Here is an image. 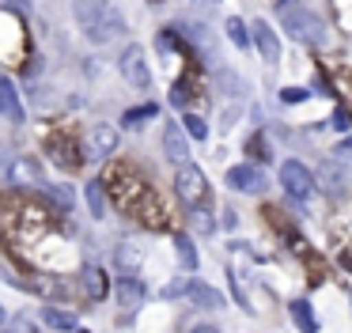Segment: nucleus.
<instances>
[{"label":"nucleus","mask_w":352,"mask_h":333,"mask_svg":"<svg viewBox=\"0 0 352 333\" xmlns=\"http://www.w3.org/2000/svg\"><path fill=\"white\" fill-rule=\"evenodd\" d=\"M107 182H110V189H114L118 208L133 212V216H137L144 227H155V231H163V227L170 224V216H167V208H163V201L155 197V189L148 186V182L140 178L133 166H114Z\"/></svg>","instance_id":"obj_1"},{"label":"nucleus","mask_w":352,"mask_h":333,"mask_svg":"<svg viewBox=\"0 0 352 333\" xmlns=\"http://www.w3.org/2000/svg\"><path fill=\"white\" fill-rule=\"evenodd\" d=\"M276 15H280V27L292 38H299V42H311V45L326 42V23L311 8L299 4V0H276Z\"/></svg>","instance_id":"obj_2"},{"label":"nucleus","mask_w":352,"mask_h":333,"mask_svg":"<svg viewBox=\"0 0 352 333\" xmlns=\"http://www.w3.org/2000/svg\"><path fill=\"white\" fill-rule=\"evenodd\" d=\"M175 193L182 197L186 208H197V204H205V197H208L205 171H201L197 163H178V171H175Z\"/></svg>","instance_id":"obj_3"},{"label":"nucleus","mask_w":352,"mask_h":333,"mask_svg":"<svg viewBox=\"0 0 352 333\" xmlns=\"http://www.w3.org/2000/svg\"><path fill=\"white\" fill-rule=\"evenodd\" d=\"M276 178H280V189L292 197V201H311L314 197V171L303 166L299 159H284Z\"/></svg>","instance_id":"obj_4"},{"label":"nucleus","mask_w":352,"mask_h":333,"mask_svg":"<svg viewBox=\"0 0 352 333\" xmlns=\"http://www.w3.org/2000/svg\"><path fill=\"white\" fill-rule=\"evenodd\" d=\"M118 68H122V76L133 83V87H148L152 83V68H148V57H144V45H125L122 57H118Z\"/></svg>","instance_id":"obj_5"},{"label":"nucleus","mask_w":352,"mask_h":333,"mask_svg":"<svg viewBox=\"0 0 352 333\" xmlns=\"http://www.w3.org/2000/svg\"><path fill=\"white\" fill-rule=\"evenodd\" d=\"M228 186L235 189V193H265V174L254 163H239L228 171Z\"/></svg>","instance_id":"obj_6"},{"label":"nucleus","mask_w":352,"mask_h":333,"mask_svg":"<svg viewBox=\"0 0 352 333\" xmlns=\"http://www.w3.org/2000/svg\"><path fill=\"white\" fill-rule=\"evenodd\" d=\"M122 30H125V15L118 12V8H110V12L102 15L99 23H91L84 34H87V42H91V45H107V42H114Z\"/></svg>","instance_id":"obj_7"},{"label":"nucleus","mask_w":352,"mask_h":333,"mask_svg":"<svg viewBox=\"0 0 352 333\" xmlns=\"http://www.w3.org/2000/svg\"><path fill=\"white\" fill-rule=\"evenodd\" d=\"M163 155H167L170 163H190V140H186L178 121H167V125H163Z\"/></svg>","instance_id":"obj_8"},{"label":"nucleus","mask_w":352,"mask_h":333,"mask_svg":"<svg viewBox=\"0 0 352 333\" xmlns=\"http://www.w3.org/2000/svg\"><path fill=\"white\" fill-rule=\"evenodd\" d=\"M250 27H254V45H258L261 61H269V65L280 61V38H276L273 23H269V19H254Z\"/></svg>","instance_id":"obj_9"},{"label":"nucleus","mask_w":352,"mask_h":333,"mask_svg":"<svg viewBox=\"0 0 352 333\" xmlns=\"http://www.w3.org/2000/svg\"><path fill=\"white\" fill-rule=\"evenodd\" d=\"M4 178H8L12 186H34V182H42V174H38V163H34V159H27V155H8Z\"/></svg>","instance_id":"obj_10"},{"label":"nucleus","mask_w":352,"mask_h":333,"mask_svg":"<svg viewBox=\"0 0 352 333\" xmlns=\"http://www.w3.org/2000/svg\"><path fill=\"white\" fill-rule=\"evenodd\" d=\"M114 295H118V307H125V310H140V303L148 299V288L140 284L137 277H118Z\"/></svg>","instance_id":"obj_11"},{"label":"nucleus","mask_w":352,"mask_h":333,"mask_svg":"<svg viewBox=\"0 0 352 333\" xmlns=\"http://www.w3.org/2000/svg\"><path fill=\"white\" fill-rule=\"evenodd\" d=\"M110 151H118V129L114 125H95L91 136H87V155L107 159Z\"/></svg>","instance_id":"obj_12"},{"label":"nucleus","mask_w":352,"mask_h":333,"mask_svg":"<svg viewBox=\"0 0 352 333\" xmlns=\"http://www.w3.org/2000/svg\"><path fill=\"white\" fill-rule=\"evenodd\" d=\"M0 103H4V118H8L12 125H23V121H27L23 103H19V91H16V80H12V76L0 80Z\"/></svg>","instance_id":"obj_13"},{"label":"nucleus","mask_w":352,"mask_h":333,"mask_svg":"<svg viewBox=\"0 0 352 333\" xmlns=\"http://www.w3.org/2000/svg\"><path fill=\"white\" fill-rule=\"evenodd\" d=\"M186 299H190L193 307H201V310H220V307H228V303H223V295L216 292L212 284H205V280H190V292H186Z\"/></svg>","instance_id":"obj_14"},{"label":"nucleus","mask_w":352,"mask_h":333,"mask_svg":"<svg viewBox=\"0 0 352 333\" xmlns=\"http://www.w3.org/2000/svg\"><path fill=\"white\" fill-rule=\"evenodd\" d=\"M110 12V0H72V15H76L80 27H91V23H99L102 15Z\"/></svg>","instance_id":"obj_15"},{"label":"nucleus","mask_w":352,"mask_h":333,"mask_svg":"<svg viewBox=\"0 0 352 333\" xmlns=\"http://www.w3.org/2000/svg\"><path fill=\"white\" fill-rule=\"evenodd\" d=\"M140 261H144V250L137 246V242H122V246L114 250V265L122 277H133V272H140Z\"/></svg>","instance_id":"obj_16"},{"label":"nucleus","mask_w":352,"mask_h":333,"mask_svg":"<svg viewBox=\"0 0 352 333\" xmlns=\"http://www.w3.org/2000/svg\"><path fill=\"white\" fill-rule=\"evenodd\" d=\"M46 148H50V155H54V163H61L65 171H76V166L84 163L80 155H72L76 148H72V140H69V136H54V140H50Z\"/></svg>","instance_id":"obj_17"},{"label":"nucleus","mask_w":352,"mask_h":333,"mask_svg":"<svg viewBox=\"0 0 352 333\" xmlns=\"http://www.w3.org/2000/svg\"><path fill=\"white\" fill-rule=\"evenodd\" d=\"M42 322H46L50 330H57V333H76L80 330L76 314H72V310H61V307H46L42 310Z\"/></svg>","instance_id":"obj_18"},{"label":"nucleus","mask_w":352,"mask_h":333,"mask_svg":"<svg viewBox=\"0 0 352 333\" xmlns=\"http://www.w3.org/2000/svg\"><path fill=\"white\" fill-rule=\"evenodd\" d=\"M84 197H87V208H91L95 219L107 216V182H102V178H91V182H87V189H84Z\"/></svg>","instance_id":"obj_19"},{"label":"nucleus","mask_w":352,"mask_h":333,"mask_svg":"<svg viewBox=\"0 0 352 333\" xmlns=\"http://www.w3.org/2000/svg\"><path fill=\"white\" fill-rule=\"evenodd\" d=\"M84 292L91 295L95 303H99V299H107L110 284H107V272H102L99 265H87V269H84Z\"/></svg>","instance_id":"obj_20"},{"label":"nucleus","mask_w":352,"mask_h":333,"mask_svg":"<svg viewBox=\"0 0 352 333\" xmlns=\"http://www.w3.org/2000/svg\"><path fill=\"white\" fill-rule=\"evenodd\" d=\"M288 310H292V322H296L303 333H318V318H314V307H311L307 299L288 303Z\"/></svg>","instance_id":"obj_21"},{"label":"nucleus","mask_w":352,"mask_h":333,"mask_svg":"<svg viewBox=\"0 0 352 333\" xmlns=\"http://www.w3.org/2000/svg\"><path fill=\"white\" fill-rule=\"evenodd\" d=\"M27 288H34V292H42V295H50V299H65L69 295V288H65V280H57V277H50V272H42V277H34Z\"/></svg>","instance_id":"obj_22"},{"label":"nucleus","mask_w":352,"mask_h":333,"mask_svg":"<svg viewBox=\"0 0 352 333\" xmlns=\"http://www.w3.org/2000/svg\"><path fill=\"white\" fill-rule=\"evenodd\" d=\"M155 114H160V106H155V103L133 106V110H125V114H122V125H125V129H137V125H144V121H152Z\"/></svg>","instance_id":"obj_23"},{"label":"nucleus","mask_w":352,"mask_h":333,"mask_svg":"<svg viewBox=\"0 0 352 333\" xmlns=\"http://www.w3.org/2000/svg\"><path fill=\"white\" fill-rule=\"evenodd\" d=\"M175 254H178V261H182V269H186V272L197 269V250H193L190 235H178V239H175Z\"/></svg>","instance_id":"obj_24"},{"label":"nucleus","mask_w":352,"mask_h":333,"mask_svg":"<svg viewBox=\"0 0 352 333\" xmlns=\"http://www.w3.org/2000/svg\"><path fill=\"white\" fill-rule=\"evenodd\" d=\"M228 38L239 45V50H246V45L254 42V27H246L243 19H228Z\"/></svg>","instance_id":"obj_25"},{"label":"nucleus","mask_w":352,"mask_h":333,"mask_svg":"<svg viewBox=\"0 0 352 333\" xmlns=\"http://www.w3.org/2000/svg\"><path fill=\"white\" fill-rule=\"evenodd\" d=\"M190 224L197 227V235H212V231H216V216L205 208V204H197V208H190Z\"/></svg>","instance_id":"obj_26"},{"label":"nucleus","mask_w":352,"mask_h":333,"mask_svg":"<svg viewBox=\"0 0 352 333\" xmlns=\"http://www.w3.org/2000/svg\"><path fill=\"white\" fill-rule=\"evenodd\" d=\"M182 125H186V133H190L193 140H208V125H205V118H197V114H186Z\"/></svg>","instance_id":"obj_27"},{"label":"nucleus","mask_w":352,"mask_h":333,"mask_svg":"<svg viewBox=\"0 0 352 333\" xmlns=\"http://www.w3.org/2000/svg\"><path fill=\"white\" fill-rule=\"evenodd\" d=\"M216 80L223 83V95H239V91H246L243 83L235 80V72H228V68H220V72H216Z\"/></svg>","instance_id":"obj_28"},{"label":"nucleus","mask_w":352,"mask_h":333,"mask_svg":"<svg viewBox=\"0 0 352 333\" xmlns=\"http://www.w3.org/2000/svg\"><path fill=\"white\" fill-rule=\"evenodd\" d=\"M186 292H190V280H175V284L163 288V295H167V299H175V295H186Z\"/></svg>","instance_id":"obj_29"},{"label":"nucleus","mask_w":352,"mask_h":333,"mask_svg":"<svg viewBox=\"0 0 352 333\" xmlns=\"http://www.w3.org/2000/svg\"><path fill=\"white\" fill-rule=\"evenodd\" d=\"M280 98H284V103H303L307 91H303V87H284V91H280Z\"/></svg>","instance_id":"obj_30"},{"label":"nucleus","mask_w":352,"mask_h":333,"mask_svg":"<svg viewBox=\"0 0 352 333\" xmlns=\"http://www.w3.org/2000/svg\"><path fill=\"white\" fill-rule=\"evenodd\" d=\"M50 193H54L57 201H61V208H72V193H69V189H65V186H54V189H50Z\"/></svg>","instance_id":"obj_31"},{"label":"nucleus","mask_w":352,"mask_h":333,"mask_svg":"<svg viewBox=\"0 0 352 333\" xmlns=\"http://www.w3.org/2000/svg\"><path fill=\"white\" fill-rule=\"evenodd\" d=\"M349 125H352V121H349V114H344V110H337V114H333V129H337V133H344Z\"/></svg>","instance_id":"obj_32"},{"label":"nucleus","mask_w":352,"mask_h":333,"mask_svg":"<svg viewBox=\"0 0 352 333\" xmlns=\"http://www.w3.org/2000/svg\"><path fill=\"white\" fill-rule=\"evenodd\" d=\"M4 8L8 12H27V0H4Z\"/></svg>","instance_id":"obj_33"},{"label":"nucleus","mask_w":352,"mask_h":333,"mask_svg":"<svg viewBox=\"0 0 352 333\" xmlns=\"http://www.w3.org/2000/svg\"><path fill=\"white\" fill-rule=\"evenodd\" d=\"M220 224H223V227H235V212L223 208V219H220Z\"/></svg>","instance_id":"obj_34"},{"label":"nucleus","mask_w":352,"mask_h":333,"mask_svg":"<svg viewBox=\"0 0 352 333\" xmlns=\"http://www.w3.org/2000/svg\"><path fill=\"white\" fill-rule=\"evenodd\" d=\"M190 333H220V330H216V325H193Z\"/></svg>","instance_id":"obj_35"},{"label":"nucleus","mask_w":352,"mask_h":333,"mask_svg":"<svg viewBox=\"0 0 352 333\" xmlns=\"http://www.w3.org/2000/svg\"><path fill=\"white\" fill-rule=\"evenodd\" d=\"M76 333H84V330H76Z\"/></svg>","instance_id":"obj_36"},{"label":"nucleus","mask_w":352,"mask_h":333,"mask_svg":"<svg viewBox=\"0 0 352 333\" xmlns=\"http://www.w3.org/2000/svg\"><path fill=\"white\" fill-rule=\"evenodd\" d=\"M212 4H216V0H212Z\"/></svg>","instance_id":"obj_37"},{"label":"nucleus","mask_w":352,"mask_h":333,"mask_svg":"<svg viewBox=\"0 0 352 333\" xmlns=\"http://www.w3.org/2000/svg\"><path fill=\"white\" fill-rule=\"evenodd\" d=\"M8 333H12V330H8Z\"/></svg>","instance_id":"obj_38"}]
</instances>
